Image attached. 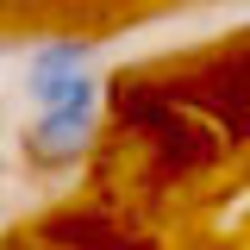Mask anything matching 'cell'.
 I'll return each mask as SVG.
<instances>
[{
    "label": "cell",
    "mask_w": 250,
    "mask_h": 250,
    "mask_svg": "<svg viewBox=\"0 0 250 250\" xmlns=\"http://www.w3.org/2000/svg\"><path fill=\"white\" fill-rule=\"evenodd\" d=\"M100 138V100H69V106H38L19 131V150H25L31 169L57 175V169H75L82 156L94 150Z\"/></svg>",
    "instance_id": "obj_1"
},
{
    "label": "cell",
    "mask_w": 250,
    "mask_h": 250,
    "mask_svg": "<svg viewBox=\"0 0 250 250\" xmlns=\"http://www.w3.org/2000/svg\"><path fill=\"white\" fill-rule=\"evenodd\" d=\"M88 57H94L88 38H57V44H44V50L25 62V82H44V75H82Z\"/></svg>",
    "instance_id": "obj_2"
}]
</instances>
